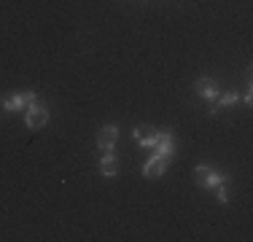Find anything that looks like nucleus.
I'll list each match as a JSON object with an SVG mask.
<instances>
[{"instance_id": "f8f14e48", "label": "nucleus", "mask_w": 253, "mask_h": 242, "mask_svg": "<svg viewBox=\"0 0 253 242\" xmlns=\"http://www.w3.org/2000/svg\"><path fill=\"white\" fill-rule=\"evenodd\" d=\"M22 97H25V108H30V105H35V102H38V94H35V92H25Z\"/></svg>"}, {"instance_id": "9d476101", "label": "nucleus", "mask_w": 253, "mask_h": 242, "mask_svg": "<svg viewBox=\"0 0 253 242\" xmlns=\"http://www.w3.org/2000/svg\"><path fill=\"white\" fill-rule=\"evenodd\" d=\"M234 102H237V92H226V94H221V100H218V105H213L210 108V113H215V111H221V108H232Z\"/></svg>"}, {"instance_id": "7ed1b4c3", "label": "nucleus", "mask_w": 253, "mask_h": 242, "mask_svg": "<svg viewBox=\"0 0 253 242\" xmlns=\"http://www.w3.org/2000/svg\"><path fill=\"white\" fill-rule=\"evenodd\" d=\"M170 156H162V154H154L151 159L146 161V164H143V175H146V178H159L162 172H165L167 169V164H170Z\"/></svg>"}, {"instance_id": "20e7f679", "label": "nucleus", "mask_w": 253, "mask_h": 242, "mask_svg": "<svg viewBox=\"0 0 253 242\" xmlns=\"http://www.w3.org/2000/svg\"><path fill=\"white\" fill-rule=\"evenodd\" d=\"M100 175H102V178H116V175H119L116 151H102V156H100Z\"/></svg>"}, {"instance_id": "6e6552de", "label": "nucleus", "mask_w": 253, "mask_h": 242, "mask_svg": "<svg viewBox=\"0 0 253 242\" xmlns=\"http://www.w3.org/2000/svg\"><path fill=\"white\" fill-rule=\"evenodd\" d=\"M135 140L143 145V148H154V143H156V132L154 129H148V126H137L135 129Z\"/></svg>"}, {"instance_id": "423d86ee", "label": "nucleus", "mask_w": 253, "mask_h": 242, "mask_svg": "<svg viewBox=\"0 0 253 242\" xmlns=\"http://www.w3.org/2000/svg\"><path fill=\"white\" fill-rule=\"evenodd\" d=\"M154 151L162 156H175V137L170 132H156V143H154Z\"/></svg>"}, {"instance_id": "9b49d317", "label": "nucleus", "mask_w": 253, "mask_h": 242, "mask_svg": "<svg viewBox=\"0 0 253 242\" xmlns=\"http://www.w3.org/2000/svg\"><path fill=\"white\" fill-rule=\"evenodd\" d=\"M213 191H215V197H218V202H221V204H226V202H229V191H226V183H221L218 189H213Z\"/></svg>"}, {"instance_id": "f03ea898", "label": "nucleus", "mask_w": 253, "mask_h": 242, "mask_svg": "<svg viewBox=\"0 0 253 242\" xmlns=\"http://www.w3.org/2000/svg\"><path fill=\"white\" fill-rule=\"evenodd\" d=\"M49 121V111H46L41 102H35V105L27 108V116H25V124L30 126V129H41V126Z\"/></svg>"}, {"instance_id": "f257e3e1", "label": "nucleus", "mask_w": 253, "mask_h": 242, "mask_svg": "<svg viewBox=\"0 0 253 242\" xmlns=\"http://www.w3.org/2000/svg\"><path fill=\"white\" fill-rule=\"evenodd\" d=\"M194 178H197V183L202 186V189H218L221 183H229V175L224 172H218V169H213V167H208V164H200L194 169Z\"/></svg>"}, {"instance_id": "1a4fd4ad", "label": "nucleus", "mask_w": 253, "mask_h": 242, "mask_svg": "<svg viewBox=\"0 0 253 242\" xmlns=\"http://www.w3.org/2000/svg\"><path fill=\"white\" fill-rule=\"evenodd\" d=\"M22 108H25V97L22 94H11L3 100V111H8V113H16V111H22Z\"/></svg>"}, {"instance_id": "39448f33", "label": "nucleus", "mask_w": 253, "mask_h": 242, "mask_svg": "<svg viewBox=\"0 0 253 242\" xmlns=\"http://www.w3.org/2000/svg\"><path fill=\"white\" fill-rule=\"evenodd\" d=\"M116 137H119V126H116V124L102 126V129L97 132V148H100V151H113Z\"/></svg>"}, {"instance_id": "0eeeda50", "label": "nucleus", "mask_w": 253, "mask_h": 242, "mask_svg": "<svg viewBox=\"0 0 253 242\" xmlns=\"http://www.w3.org/2000/svg\"><path fill=\"white\" fill-rule=\"evenodd\" d=\"M197 92H200V97H205V100H208L210 105H215V97H218V86H215L213 78H200V81H197Z\"/></svg>"}]
</instances>
